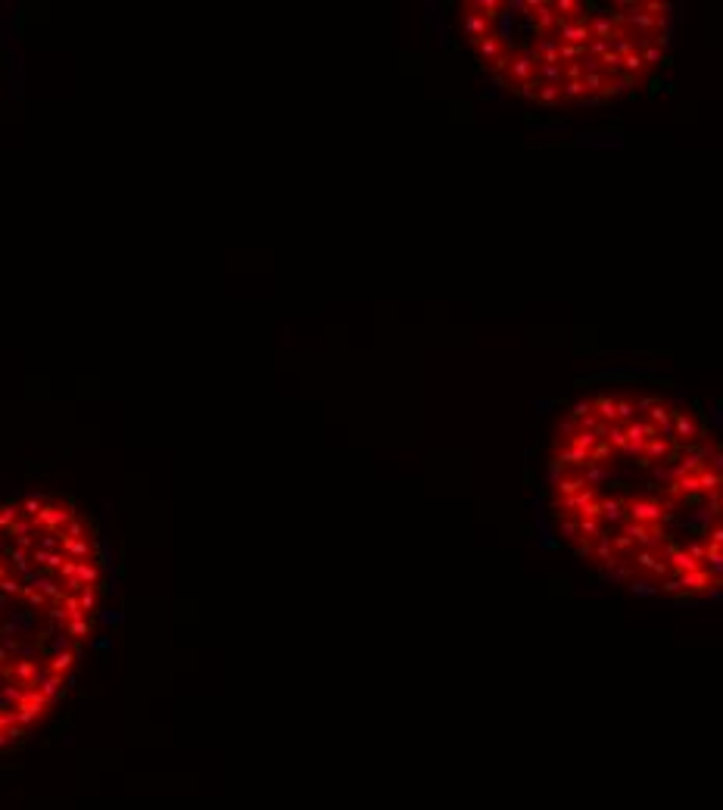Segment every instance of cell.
Wrapping results in <instances>:
<instances>
[{"label": "cell", "instance_id": "obj_1", "mask_svg": "<svg viewBox=\"0 0 723 810\" xmlns=\"http://www.w3.org/2000/svg\"><path fill=\"white\" fill-rule=\"evenodd\" d=\"M103 552L62 495L0 505V742L44 717L94 633Z\"/></svg>", "mask_w": 723, "mask_h": 810}, {"label": "cell", "instance_id": "obj_2", "mask_svg": "<svg viewBox=\"0 0 723 810\" xmlns=\"http://www.w3.org/2000/svg\"><path fill=\"white\" fill-rule=\"evenodd\" d=\"M539 78V62L533 60V53L527 50V44H512V53L502 62V69L496 72V81L502 88L521 94L527 84H533Z\"/></svg>", "mask_w": 723, "mask_h": 810}, {"label": "cell", "instance_id": "obj_3", "mask_svg": "<svg viewBox=\"0 0 723 810\" xmlns=\"http://www.w3.org/2000/svg\"><path fill=\"white\" fill-rule=\"evenodd\" d=\"M673 514V502L664 499V495H651V493H630L624 502V521L633 524H667Z\"/></svg>", "mask_w": 723, "mask_h": 810}, {"label": "cell", "instance_id": "obj_4", "mask_svg": "<svg viewBox=\"0 0 723 810\" xmlns=\"http://www.w3.org/2000/svg\"><path fill=\"white\" fill-rule=\"evenodd\" d=\"M671 424H673L671 443L677 446L680 452H689V449H695V446L708 443V427H705V421L695 418L689 408L671 405Z\"/></svg>", "mask_w": 723, "mask_h": 810}, {"label": "cell", "instance_id": "obj_5", "mask_svg": "<svg viewBox=\"0 0 723 810\" xmlns=\"http://www.w3.org/2000/svg\"><path fill=\"white\" fill-rule=\"evenodd\" d=\"M627 573L639 580H651V583L661 586L667 577H671V564L664 558V549H636V555L627 561Z\"/></svg>", "mask_w": 723, "mask_h": 810}, {"label": "cell", "instance_id": "obj_6", "mask_svg": "<svg viewBox=\"0 0 723 810\" xmlns=\"http://www.w3.org/2000/svg\"><path fill=\"white\" fill-rule=\"evenodd\" d=\"M508 53H512V44H508L502 35H493V38H486L483 44L474 47L477 66L486 69V72H493V75H496L499 69H502V62L508 60Z\"/></svg>", "mask_w": 723, "mask_h": 810}, {"label": "cell", "instance_id": "obj_7", "mask_svg": "<svg viewBox=\"0 0 723 810\" xmlns=\"http://www.w3.org/2000/svg\"><path fill=\"white\" fill-rule=\"evenodd\" d=\"M583 84H586L589 100H602V97H611V94L630 88V81H627L624 75L608 72V69H595V72H586V75H583Z\"/></svg>", "mask_w": 723, "mask_h": 810}, {"label": "cell", "instance_id": "obj_8", "mask_svg": "<svg viewBox=\"0 0 723 810\" xmlns=\"http://www.w3.org/2000/svg\"><path fill=\"white\" fill-rule=\"evenodd\" d=\"M552 465L564 474V471H583V468L593 465V461H589V452L577 449L568 437H558L552 443Z\"/></svg>", "mask_w": 723, "mask_h": 810}, {"label": "cell", "instance_id": "obj_9", "mask_svg": "<svg viewBox=\"0 0 723 810\" xmlns=\"http://www.w3.org/2000/svg\"><path fill=\"white\" fill-rule=\"evenodd\" d=\"M459 10H461V41H465L471 50H474L477 44H483L486 38L499 35L496 22H493V19H483V16L471 13V10H465V6H459Z\"/></svg>", "mask_w": 723, "mask_h": 810}, {"label": "cell", "instance_id": "obj_10", "mask_svg": "<svg viewBox=\"0 0 723 810\" xmlns=\"http://www.w3.org/2000/svg\"><path fill=\"white\" fill-rule=\"evenodd\" d=\"M620 533L633 536V542L639 549H664L667 546V530L661 524H633V521H620L617 524Z\"/></svg>", "mask_w": 723, "mask_h": 810}, {"label": "cell", "instance_id": "obj_11", "mask_svg": "<svg viewBox=\"0 0 723 810\" xmlns=\"http://www.w3.org/2000/svg\"><path fill=\"white\" fill-rule=\"evenodd\" d=\"M677 446L671 443L667 437H651L646 446H642V452H639V465H655V468H664V465H671L673 459H677Z\"/></svg>", "mask_w": 723, "mask_h": 810}, {"label": "cell", "instance_id": "obj_12", "mask_svg": "<svg viewBox=\"0 0 723 810\" xmlns=\"http://www.w3.org/2000/svg\"><path fill=\"white\" fill-rule=\"evenodd\" d=\"M664 499H671L673 505H677V502H698V499H702V490H698V471H695V474L671 477Z\"/></svg>", "mask_w": 723, "mask_h": 810}, {"label": "cell", "instance_id": "obj_13", "mask_svg": "<svg viewBox=\"0 0 723 810\" xmlns=\"http://www.w3.org/2000/svg\"><path fill=\"white\" fill-rule=\"evenodd\" d=\"M677 580V595L680 599H693V595H702V592H711L714 586V577L705 568H698L693 573H686V577H673Z\"/></svg>", "mask_w": 723, "mask_h": 810}, {"label": "cell", "instance_id": "obj_14", "mask_svg": "<svg viewBox=\"0 0 723 810\" xmlns=\"http://www.w3.org/2000/svg\"><path fill=\"white\" fill-rule=\"evenodd\" d=\"M589 31H593V41H615V38L620 35V22H617V16L605 6V10H599V13H589Z\"/></svg>", "mask_w": 723, "mask_h": 810}, {"label": "cell", "instance_id": "obj_15", "mask_svg": "<svg viewBox=\"0 0 723 810\" xmlns=\"http://www.w3.org/2000/svg\"><path fill=\"white\" fill-rule=\"evenodd\" d=\"M664 558H667V564H671V577H686V573L702 568V564L686 552V546H677V542H671V539H667V546H664Z\"/></svg>", "mask_w": 723, "mask_h": 810}, {"label": "cell", "instance_id": "obj_16", "mask_svg": "<svg viewBox=\"0 0 723 810\" xmlns=\"http://www.w3.org/2000/svg\"><path fill=\"white\" fill-rule=\"evenodd\" d=\"M589 408H593V418L599 421L605 430L617 424V399H615V393H595V396H589Z\"/></svg>", "mask_w": 723, "mask_h": 810}, {"label": "cell", "instance_id": "obj_17", "mask_svg": "<svg viewBox=\"0 0 723 810\" xmlns=\"http://www.w3.org/2000/svg\"><path fill=\"white\" fill-rule=\"evenodd\" d=\"M558 44H573V47H586L593 44V31H589V22H558Z\"/></svg>", "mask_w": 723, "mask_h": 810}, {"label": "cell", "instance_id": "obj_18", "mask_svg": "<svg viewBox=\"0 0 723 810\" xmlns=\"http://www.w3.org/2000/svg\"><path fill=\"white\" fill-rule=\"evenodd\" d=\"M549 6H552V16L558 22H583L589 19V10H593L583 0H549Z\"/></svg>", "mask_w": 723, "mask_h": 810}, {"label": "cell", "instance_id": "obj_19", "mask_svg": "<svg viewBox=\"0 0 723 810\" xmlns=\"http://www.w3.org/2000/svg\"><path fill=\"white\" fill-rule=\"evenodd\" d=\"M586 471V468H583ZM583 471H564V474H558V483L552 486V495L555 499L552 502H558V499H568V495H577L580 490H586V474Z\"/></svg>", "mask_w": 723, "mask_h": 810}, {"label": "cell", "instance_id": "obj_20", "mask_svg": "<svg viewBox=\"0 0 723 810\" xmlns=\"http://www.w3.org/2000/svg\"><path fill=\"white\" fill-rule=\"evenodd\" d=\"M642 415H646V418H649L651 424H655V427H658V434L671 439V434H673V424H671V403H667V399L655 396V403H651V405H649V408H646V412H642Z\"/></svg>", "mask_w": 723, "mask_h": 810}, {"label": "cell", "instance_id": "obj_21", "mask_svg": "<svg viewBox=\"0 0 723 810\" xmlns=\"http://www.w3.org/2000/svg\"><path fill=\"white\" fill-rule=\"evenodd\" d=\"M624 493H602V524H620L624 521Z\"/></svg>", "mask_w": 723, "mask_h": 810}, {"label": "cell", "instance_id": "obj_22", "mask_svg": "<svg viewBox=\"0 0 723 810\" xmlns=\"http://www.w3.org/2000/svg\"><path fill=\"white\" fill-rule=\"evenodd\" d=\"M620 75H624V78H627V81H630V84H642V81H649V78H651V69H649L646 62L639 60V53L633 50V53H627V57H624V66H620Z\"/></svg>", "mask_w": 723, "mask_h": 810}, {"label": "cell", "instance_id": "obj_23", "mask_svg": "<svg viewBox=\"0 0 723 810\" xmlns=\"http://www.w3.org/2000/svg\"><path fill=\"white\" fill-rule=\"evenodd\" d=\"M589 555L595 558V561H602V568H615L617 558H615V546H611V533L605 530L599 539L589 542Z\"/></svg>", "mask_w": 723, "mask_h": 810}, {"label": "cell", "instance_id": "obj_24", "mask_svg": "<svg viewBox=\"0 0 723 810\" xmlns=\"http://www.w3.org/2000/svg\"><path fill=\"white\" fill-rule=\"evenodd\" d=\"M527 50L533 53L537 62H561L558 60V41H552V38H533Z\"/></svg>", "mask_w": 723, "mask_h": 810}, {"label": "cell", "instance_id": "obj_25", "mask_svg": "<svg viewBox=\"0 0 723 810\" xmlns=\"http://www.w3.org/2000/svg\"><path fill=\"white\" fill-rule=\"evenodd\" d=\"M459 6H465V10L483 16V19H493V22L499 19V13H505V0H465Z\"/></svg>", "mask_w": 723, "mask_h": 810}, {"label": "cell", "instance_id": "obj_26", "mask_svg": "<svg viewBox=\"0 0 723 810\" xmlns=\"http://www.w3.org/2000/svg\"><path fill=\"white\" fill-rule=\"evenodd\" d=\"M617 399V424H630L633 418H639V405H636V393H620Z\"/></svg>", "mask_w": 723, "mask_h": 810}, {"label": "cell", "instance_id": "obj_27", "mask_svg": "<svg viewBox=\"0 0 723 810\" xmlns=\"http://www.w3.org/2000/svg\"><path fill=\"white\" fill-rule=\"evenodd\" d=\"M636 53H639V60L646 62L651 72H655L658 66H664V62H667V60H664V50H661L658 44H639V47H636Z\"/></svg>", "mask_w": 723, "mask_h": 810}, {"label": "cell", "instance_id": "obj_28", "mask_svg": "<svg viewBox=\"0 0 723 810\" xmlns=\"http://www.w3.org/2000/svg\"><path fill=\"white\" fill-rule=\"evenodd\" d=\"M539 81L542 84H564V66L561 62H539Z\"/></svg>", "mask_w": 723, "mask_h": 810}, {"label": "cell", "instance_id": "obj_29", "mask_svg": "<svg viewBox=\"0 0 723 810\" xmlns=\"http://www.w3.org/2000/svg\"><path fill=\"white\" fill-rule=\"evenodd\" d=\"M708 542H711V546H717L720 552H723V521L711 524V530H708Z\"/></svg>", "mask_w": 723, "mask_h": 810}, {"label": "cell", "instance_id": "obj_30", "mask_svg": "<svg viewBox=\"0 0 723 810\" xmlns=\"http://www.w3.org/2000/svg\"><path fill=\"white\" fill-rule=\"evenodd\" d=\"M686 552H689V555H693V558H695V561H698V564H702V568H705V542H698V539H693V542H689V546H686Z\"/></svg>", "mask_w": 723, "mask_h": 810}, {"label": "cell", "instance_id": "obj_31", "mask_svg": "<svg viewBox=\"0 0 723 810\" xmlns=\"http://www.w3.org/2000/svg\"><path fill=\"white\" fill-rule=\"evenodd\" d=\"M708 468L717 471V474H723V446H717V449H714V455L708 459Z\"/></svg>", "mask_w": 723, "mask_h": 810}, {"label": "cell", "instance_id": "obj_32", "mask_svg": "<svg viewBox=\"0 0 723 810\" xmlns=\"http://www.w3.org/2000/svg\"><path fill=\"white\" fill-rule=\"evenodd\" d=\"M708 502H711V511L717 514V521H723V490H720L717 495H711Z\"/></svg>", "mask_w": 723, "mask_h": 810}]
</instances>
